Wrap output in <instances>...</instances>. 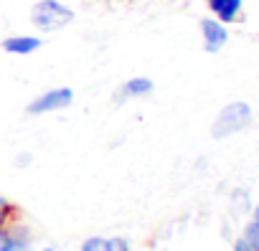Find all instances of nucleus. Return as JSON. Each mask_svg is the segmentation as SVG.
Listing matches in <instances>:
<instances>
[{"mask_svg": "<svg viewBox=\"0 0 259 251\" xmlns=\"http://www.w3.org/2000/svg\"><path fill=\"white\" fill-rule=\"evenodd\" d=\"M236 251H254V248L249 246V241H246V238H241V241H236Z\"/></svg>", "mask_w": 259, "mask_h": 251, "instance_id": "obj_12", "label": "nucleus"}, {"mask_svg": "<svg viewBox=\"0 0 259 251\" xmlns=\"http://www.w3.org/2000/svg\"><path fill=\"white\" fill-rule=\"evenodd\" d=\"M71 21H74V11L69 6L59 3V0H38L31 8V23L44 33L66 28Z\"/></svg>", "mask_w": 259, "mask_h": 251, "instance_id": "obj_1", "label": "nucleus"}, {"mask_svg": "<svg viewBox=\"0 0 259 251\" xmlns=\"http://www.w3.org/2000/svg\"><path fill=\"white\" fill-rule=\"evenodd\" d=\"M107 248H109V251H130V243H127L124 238L114 236V238H107Z\"/></svg>", "mask_w": 259, "mask_h": 251, "instance_id": "obj_11", "label": "nucleus"}, {"mask_svg": "<svg viewBox=\"0 0 259 251\" xmlns=\"http://www.w3.org/2000/svg\"><path fill=\"white\" fill-rule=\"evenodd\" d=\"M74 102V91L69 86H59V89H49L44 94H38L31 104H28V114H46V112H59V109H66L69 104Z\"/></svg>", "mask_w": 259, "mask_h": 251, "instance_id": "obj_3", "label": "nucleus"}, {"mask_svg": "<svg viewBox=\"0 0 259 251\" xmlns=\"http://www.w3.org/2000/svg\"><path fill=\"white\" fill-rule=\"evenodd\" d=\"M201 33H203V48H206L208 54H216V51L229 41V33H226V28L221 26V21L203 18V21H201Z\"/></svg>", "mask_w": 259, "mask_h": 251, "instance_id": "obj_4", "label": "nucleus"}, {"mask_svg": "<svg viewBox=\"0 0 259 251\" xmlns=\"http://www.w3.org/2000/svg\"><path fill=\"white\" fill-rule=\"evenodd\" d=\"M6 208H8V203L0 198V223H3V216H6ZM0 243H3V236H0Z\"/></svg>", "mask_w": 259, "mask_h": 251, "instance_id": "obj_13", "label": "nucleus"}, {"mask_svg": "<svg viewBox=\"0 0 259 251\" xmlns=\"http://www.w3.org/2000/svg\"><path fill=\"white\" fill-rule=\"evenodd\" d=\"M153 91V81L148 76H135V79H127L122 84V99H135V96H145Z\"/></svg>", "mask_w": 259, "mask_h": 251, "instance_id": "obj_7", "label": "nucleus"}, {"mask_svg": "<svg viewBox=\"0 0 259 251\" xmlns=\"http://www.w3.org/2000/svg\"><path fill=\"white\" fill-rule=\"evenodd\" d=\"M254 223L259 226V206H256V211H254Z\"/></svg>", "mask_w": 259, "mask_h": 251, "instance_id": "obj_14", "label": "nucleus"}, {"mask_svg": "<svg viewBox=\"0 0 259 251\" xmlns=\"http://www.w3.org/2000/svg\"><path fill=\"white\" fill-rule=\"evenodd\" d=\"M249 122H251V109H249V104H244V102H231V104H226V107L219 112L213 127H211V135H213V137H229V135L244 130Z\"/></svg>", "mask_w": 259, "mask_h": 251, "instance_id": "obj_2", "label": "nucleus"}, {"mask_svg": "<svg viewBox=\"0 0 259 251\" xmlns=\"http://www.w3.org/2000/svg\"><path fill=\"white\" fill-rule=\"evenodd\" d=\"M208 8L221 23H231L241 11V0H208Z\"/></svg>", "mask_w": 259, "mask_h": 251, "instance_id": "obj_6", "label": "nucleus"}, {"mask_svg": "<svg viewBox=\"0 0 259 251\" xmlns=\"http://www.w3.org/2000/svg\"><path fill=\"white\" fill-rule=\"evenodd\" d=\"M81 251H109V248H107V238H99V236L87 238V241L81 243Z\"/></svg>", "mask_w": 259, "mask_h": 251, "instance_id": "obj_8", "label": "nucleus"}, {"mask_svg": "<svg viewBox=\"0 0 259 251\" xmlns=\"http://www.w3.org/2000/svg\"><path fill=\"white\" fill-rule=\"evenodd\" d=\"M41 48V38L38 36H11L3 41V51L6 54H16V56H28L33 51Z\"/></svg>", "mask_w": 259, "mask_h": 251, "instance_id": "obj_5", "label": "nucleus"}, {"mask_svg": "<svg viewBox=\"0 0 259 251\" xmlns=\"http://www.w3.org/2000/svg\"><path fill=\"white\" fill-rule=\"evenodd\" d=\"M244 238L249 241V246H251L254 251H259V226H256V223H249V226H246Z\"/></svg>", "mask_w": 259, "mask_h": 251, "instance_id": "obj_9", "label": "nucleus"}, {"mask_svg": "<svg viewBox=\"0 0 259 251\" xmlns=\"http://www.w3.org/2000/svg\"><path fill=\"white\" fill-rule=\"evenodd\" d=\"M0 251H28L26 241H18V238H8L0 243Z\"/></svg>", "mask_w": 259, "mask_h": 251, "instance_id": "obj_10", "label": "nucleus"}]
</instances>
